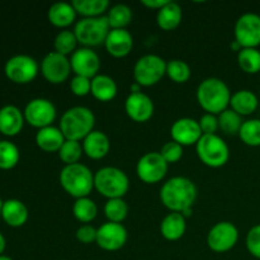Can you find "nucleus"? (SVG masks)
Listing matches in <instances>:
<instances>
[{"label": "nucleus", "instance_id": "nucleus-38", "mask_svg": "<svg viewBox=\"0 0 260 260\" xmlns=\"http://www.w3.org/2000/svg\"><path fill=\"white\" fill-rule=\"evenodd\" d=\"M239 137L245 145L251 147L260 146V119L253 118L244 121Z\"/></svg>", "mask_w": 260, "mask_h": 260}, {"label": "nucleus", "instance_id": "nucleus-7", "mask_svg": "<svg viewBox=\"0 0 260 260\" xmlns=\"http://www.w3.org/2000/svg\"><path fill=\"white\" fill-rule=\"evenodd\" d=\"M111 27L107 15L95 18H81L74 27L78 42L84 47H96L106 42Z\"/></svg>", "mask_w": 260, "mask_h": 260}, {"label": "nucleus", "instance_id": "nucleus-5", "mask_svg": "<svg viewBox=\"0 0 260 260\" xmlns=\"http://www.w3.org/2000/svg\"><path fill=\"white\" fill-rule=\"evenodd\" d=\"M94 188L108 200L123 198L128 192V175L116 167H103L94 173Z\"/></svg>", "mask_w": 260, "mask_h": 260}, {"label": "nucleus", "instance_id": "nucleus-19", "mask_svg": "<svg viewBox=\"0 0 260 260\" xmlns=\"http://www.w3.org/2000/svg\"><path fill=\"white\" fill-rule=\"evenodd\" d=\"M107 52L117 58L124 57L134 47V37L127 29H111L106 38Z\"/></svg>", "mask_w": 260, "mask_h": 260}, {"label": "nucleus", "instance_id": "nucleus-50", "mask_svg": "<svg viewBox=\"0 0 260 260\" xmlns=\"http://www.w3.org/2000/svg\"><path fill=\"white\" fill-rule=\"evenodd\" d=\"M0 260H13L10 256H7V255H0Z\"/></svg>", "mask_w": 260, "mask_h": 260}, {"label": "nucleus", "instance_id": "nucleus-37", "mask_svg": "<svg viewBox=\"0 0 260 260\" xmlns=\"http://www.w3.org/2000/svg\"><path fill=\"white\" fill-rule=\"evenodd\" d=\"M19 149L13 142L3 140L0 141V169L10 170L19 162Z\"/></svg>", "mask_w": 260, "mask_h": 260}, {"label": "nucleus", "instance_id": "nucleus-30", "mask_svg": "<svg viewBox=\"0 0 260 260\" xmlns=\"http://www.w3.org/2000/svg\"><path fill=\"white\" fill-rule=\"evenodd\" d=\"M132 9L127 4H116L111 7L107 13L111 29H126L127 25L132 22Z\"/></svg>", "mask_w": 260, "mask_h": 260}, {"label": "nucleus", "instance_id": "nucleus-3", "mask_svg": "<svg viewBox=\"0 0 260 260\" xmlns=\"http://www.w3.org/2000/svg\"><path fill=\"white\" fill-rule=\"evenodd\" d=\"M95 116L88 107L76 106L66 109L60 119V129L66 140L80 141L94 131Z\"/></svg>", "mask_w": 260, "mask_h": 260}, {"label": "nucleus", "instance_id": "nucleus-6", "mask_svg": "<svg viewBox=\"0 0 260 260\" xmlns=\"http://www.w3.org/2000/svg\"><path fill=\"white\" fill-rule=\"evenodd\" d=\"M198 157L210 168H221L230 159V149L222 137L215 135H202L196 144Z\"/></svg>", "mask_w": 260, "mask_h": 260}, {"label": "nucleus", "instance_id": "nucleus-20", "mask_svg": "<svg viewBox=\"0 0 260 260\" xmlns=\"http://www.w3.org/2000/svg\"><path fill=\"white\" fill-rule=\"evenodd\" d=\"M24 114L18 107L8 104L0 108V132L4 136H17L24 124Z\"/></svg>", "mask_w": 260, "mask_h": 260}, {"label": "nucleus", "instance_id": "nucleus-18", "mask_svg": "<svg viewBox=\"0 0 260 260\" xmlns=\"http://www.w3.org/2000/svg\"><path fill=\"white\" fill-rule=\"evenodd\" d=\"M170 135L173 141L178 142L182 146H190L197 144L203 134L200 127V122L196 121L194 118L183 117L172 124Z\"/></svg>", "mask_w": 260, "mask_h": 260}, {"label": "nucleus", "instance_id": "nucleus-24", "mask_svg": "<svg viewBox=\"0 0 260 260\" xmlns=\"http://www.w3.org/2000/svg\"><path fill=\"white\" fill-rule=\"evenodd\" d=\"M185 230H187V222L182 213L170 212L162 218L160 223V233L162 238L169 241H177L182 239Z\"/></svg>", "mask_w": 260, "mask_h": 260}, {"label": "nucleus", "instance_id": "nucleus-51", "mask_svg": "<svg viewBox=\"0 0 260 260\" xmlns=\"http://www.w3.org/2000/svg\"><path fill=\"white\" fill-rule=\"evenodd\" d=\"M2 208H3V201L0 200V217H2Z\"/></svg>", "mask_w": 260, "mask_h": 260}, {"label": "nucleus", "instance_id": "nucleus-15", "mask_svg": "<svg viewBox=\"0 0 260 260\" xmlns=\"http://www.w3.org/2000/svg\"><path fill=\"white\" fill-rule=\"evenodd\" d=\"M126 228L122 223L106 222L96 231V245L106 251H117L127 243Z\"/></svg>", "mask_w": 260, "mask_h": 260}, {"label": "nucleus", "instance_id": "nucleus-8", "mask_svg": "<svg viewBox=\"0 0 260 260\" xmlns=\"http://www.w3.org/2000/svg\"><path fill=\"white\" fill-rule=\"evenodd\" d=\"M167 75V61L159 55L141 56L134 66V79L141 86H152Z\"/></svg>", "mask_w": 260, "mask_h": 260}, {"label": "nucleus", "instance_id": "nucleus-39", "mask_svg": "<svg viewBox=\"0 0 260 260\" xmlns=\"http://www.w3.org/2000/svg\"><path fill=\"white\" fill-rule=\"evenodd\" d=\"M83 154L84 150L81 142L73 141V140H66L62 146H61V149L58 150V156H60L61 161L65 165L79 162Z\"/></svg>", "mask_w": 260, "mask_h": 260}, {"label": "nucleus", "instance_id": "nucleus-32", "mask_svg": "<svg viewBox=\"0 0 260 260\" xmlns=\"http://www.w3.org/2000/svg\"><path fill=\"white\" fill-rule=\"evenodd\" d=\"M239 68L246 74L260 71V51L258 48H241L238 52Z\"/></svg>", "mask_w": 260, "mask_h": 260}, {"label": "nucleus", "instance_id": "nucleus-27", "mask_svg": "<svg viewBox=\"0 0 260 260\" xmlns=\"http://www.w3.org/2000/svg\"><path fill=\"white\" fill-rule=\"evenodd\" d=\"M117 83L113 78L106 74H98L91 79V95L101 102H109L117 95Z\"/></svg>", "mask_w": 260, "mask_h": 260}, {"label": "nucleus", "instance_id": "nucleus-44", "mask_svg": "<svg viewBox=\"0 0 260 260\" xmlns=\"http://www.w3.org/2000/svg\"><path fill=\"white\" fill-rule=\"evenodd\" d=\"M96 231H98V229H95L94 226L86 223V225L80 226V228L76 230L75 236L80 243L91 244L96 241Z\"/></svg>", "mask_w": 260, "mask_h": 260}, {"label": "nucleus", "instance_id": "nucleus-40", "mask_svg": "<svg viewBox=\"0 0 260 260\" xmlns=\"http://www.w3.org/2000/svg\"><path fill=\"white\" fill-rule=\"evenodd\" d=\"M161 156L164 157L168 164H174L178 162L183 156V146L175 141L165 142L160 151Z\"/></svg>", "mask_w": 260, "mask_h": 260}, {"label": "nucleus", "instance_id": "nucleus-4", "mask_svg": "<svg viewBox=\"0 0 260 260\" xmlns=\"http://www.w3.org/2000/svg\"><path fill=\"white\" fill-rule=\"evenodd\" d=\"M60 184L75 200L89 197L94 188V174L81 162L65 165L60 172Z\"/></svg>", "mask_w": 260, "mask_h": 260}, {"label": "nucleus", "instance_id": "nucleus-2", "mask_svg": "<svg viewBox=\"0 0 260 260\" xmlns=\"http://www.w3.org/2000/svg\"><path fill=\"white\" fill-rule=\"evenodd\" d=\"M197 102L207 113L220 114L230 106L231 91L228 84L218 78H207L197 88Z\"/></svg>", "mask_w": 260, "mask_h": 260}, {"label": "nucleus", "instance_id": "nucleus-1", "mask_svg": "<svg viewBox=\"0 0 260 260\" xmlns=\"http://www.w3.org/2000/svg\"><path fill=\"white\" fill-rule=\"evenodd\" d=\"M197 194L198 189L194 182L179 175L168 179L160 189L161 203L170 212L182 213L187 208H193Z\"/></svg>", "mask_w": 260, "mask_h": 260}, {"label": "nucleus", "instance_id": "nucleus-11", "mask_svg": "<svg viewBox=\"0 0 260 260\" xmlns=\"http://www.w3.org/2000/svg\"><path fill=\"white\" fill-rule=\"evenodd\" d=\"M234 36L243 48H258L260 46V15L256 13L240 15L234 27Z\"/></svg>", "mask_w": 260, "mask_h": 260}, {"label": "nucleus", "instance_id": "nucleus-25", "mask_svg": "<svg viewBox=\"0 0 260 260\" xmlns=\"http://www.w3.org/2000/svg\"><path fill=\"white\" fill-rule=\"evenodd\" d=\"M76 10L71 3L58 2L50 7L47 13L48 20L57 28H68L76 19Z\"/></svg>", "mask_w": 260, "mask_h": 260}, {"label": "nucleus", "instance_id": "nucleus-22", "mask_svg": "<svg viewBox=\"0 0 260 260\" xmlns=\"http://www.w3.org/2000/svg\"><path fill=\"white\" fill-rule=\"evenodd\" d=\"M28 208L22 201L10 198L3 202L2 218L10 228H22L28 220Z\"/></svg>", "mask_w": 260, "mask_h": 260}, {"label": "nucleus", "instance_id": "nucleus-21", "mask_svg": "<svg viewBox=\"0 0 260 260\" xmlns=\"http://www.w3.org/2000/svg\"><path fill=\"white\" fill-rule=\"evenodd\" d=\"M81 145H83L84 154L93 160H101L106 157L111 149V141L108 136L104 132L96 131V129L90 132L83 140Z\"/></svg>", "mask_w": 260, "mask_h": 260}, {"label": "nucleus", "instance_id": "nucleus-49", "mask_svg": "<svg viewBox=\"0 0 260 260\" xmlns=\"http://www.w3.org/2000/svg\"><path fill=\"white\" fill-rule=\"evenodd\" d=\"M192 213H193V208H187V210L183 211L182 215L187 218V217H189V216H192Z\"/></svg>", "mask_w": 260, "mask_h": 260}, {"label": "nucleus", "instance_id": "nucleus-41", "mask_svg": "<svg viewBox=\"0 0 260 260\" xmlns=\"http://www.w3.org/2000/svg\"><path fill=\"white\" fill-rule=\"evenodd\" d=\"M246 249L254 258L260 259V223L253 226L246 234Z\"/></svg>", "mask_w": 260, "mask_h": 260}, {"label": "nucleus", "instance_id": "nucleus-23", "mask_svg": "<svg viewBox=\"0 0 260 260\" xmlns=\"http://www.w3.org/2000/svg\"><path fill=\"white\" fill-rule=\"evenodd\" d=\"M65 141L66 139L60 127L48 126L38 129L36 134V144L46 152H58Z\"/></svg>", "mask_w": 260, "mask_h": 260}, {"label": "nucleus", "instance_id": "nucleus-46", "mask_svg": "<svg viewBox=\"0 0 260 260\" xmlns=\"http://www.w3.org/2000/svg\"><path fill=\"white\" fill-rule=\"evenodd\" d=\"M5 248H7V240H5L4 235H3V234L0 233V255H3V253H4Z\"/></svg>", "mask_w": 260, "mask_h": 260}, {"label": "nucleus", "instance_id": "nucleus-26", "mask_svg": "<svg viewBox=\"0 0 260 260\" xmlns=\"http://www.w3.org/2000/svg\"><path fill=\"white\" fill-rule=\"evenodd\" d=\"M259 101L255 93L248 89H241V90L235 91L231 95L230 107L233 111L240 114L241 117L250 116L258 109Z\"/></svg>", "mask_w": 260, "mask_h": 260}, {"label": "nucleus", "instance_id": "nucleus-35", "mask_svg": "<svg viewBox=\"0 0 260 260\" xmlns=\"http://www.w3.org/2000/svg\"><path fill=\"white\" fill-rule=\"evenodd\" d=\"M167 75L174 83L183 84L189 80L192 70H190L189 63L185 62L184 60L174 58V60H170L167 62Z\"/></svg>", "mask_w": 260, "mask_h": 260}, {"label": "nucleus", "instance_id": "nucleus-29", "mask_svg": "<svg viewBox=\"0 0 260 260\" xmlns=\"http://www.w3.org/2000/svg\"><path fill=\"white\" fill-rule=\"evenodd\" d=\"M71 4L83 18L102 17L109 9L108 0H74Z\"/></svg>", "mask_w": 260, "mask_h": 260}, {"label": "nucleus", "instance_id": "nucleus-17", "mask_svg": "<svg viewBox=\"0 0 260 260\" xmlns=\"http://www.w3.org/2000/svg\"><path fill=\"white\" fill-rule=\"evenodd\" d=\"M154 102L147 94L129 93L124 101V111L127 116L135 122H147L154 114Z\"/></svg>", "mask_w": 260, "mask_h": 260}, {"label": "nucleus", "instance_id": "nucleus-45", "mask_svg": "<svg viewBox=\"0 0 260 260\" xmlns=\"http://www.w3.org/2000/svg\"><path fill=\"white\" fill-rule=\"evenodd\" d=\"M168 0H142L141 4L144 7L150 8V9L154 10H160L164 5H167Z\"/></svg>", "mask_w": 260, "mask_h": 260}, {"label": "nucleus", "instance_id": "nucleus-28", "mask_svg": "<svg viewBox=\"0 0 260 260\" xmlns=\"http://www.w3.org/2000/svg\"><path fill=\"white\" fill-rule=\"evenodd\" d=\"M182 18V7L175 2H168L167 5L157 10L156 23L161 29L173 30L179 27Z\"/></svg>", "mask_w": 260, "mask_h": 260}, {"label": "nucleus", "instance_id": "nucleus-36", "mask_svg": "<svg viewBox=\"0 0 260 260\" xmlns=\"http://www.w3.org/2000/svg\"><path fill=\"white\" fill-rule=\"evenodd\" d=\"M104 215L109 222L121 223L128 215V205L123 198L108 200L104 205Z\"/></svg>", "mask_w": 260, "mask_h": 260}, {"label": "nucleus", "instance_id": "nucleus-34", "mask_svg": "<svg viewBox=\"0 0 260 260\" xmlns=\"http://www.w3.org/2000/svg\"><path fill=\"white\" fill-rule=\"evenodd\" d=\"M78 38H76L74 30L63 29L56 35L55 42H53V47H55L56 52L61 53L63 56L73 55L78 48Z\"/></svg>", "mask_w": 260, "mask_h": 260}, {"label": "nucleus", "instance_id": "nucleus-16", "mask_svg": "<svg viewBox=\"0 0 260 260\" xmlns=\"http://www.w3.org/2000/svg\"><path fill=\"white\" fill-rule=\"evenodd\" d=\"M71 70L75 75L93 79L101 69V57L89 47H80L70 56Z\"/></svg>", "mask_w": 260, "mask_h": 260}, {"label": "nucleus", "instance_id": "nucleus-10", "mask_svg": "<svg viewBox=\"0 0 260 260\" xmlns=\"http://www.w3.org/2000/svg\"><path fill=\"white\" fill-rule=\"evenodd\" d=\"M168 164L160 152H146L139 159L136 165L137 177L146 184L161 182L168 173Z\"/></svg>", "mask_w": 260, "mask_h": 260}, {"label": "nucleus", "instance_id": "nucleus-48", "mask_svg": "<svg viewBox=\"0 0 260 260\" xmlns=\"http://www.w3.org/2000/svg\"><path fill=\"white\" fill-rule=\"evenodd\" d=\"M230 46H231V50H233V51H238V52L241 50V48H243V47H241V46H240V43L236 42L235 40H234L233 42H231Z\"/></svg>", "mask_w": 260, "mask_h": 260}, {"label": "nucleus", "instance_id": "nucleus-47", "mask_svg": "<svg viewBox=\"0 0 260 260\" xmlns=\"http://www.w3.org/2000/svg\"><path fill=\"white\" fill-rule=\"evenodd\" d=\"M131 93H140V91H141V85H140V84H137L136 81H135L134 84H132L131 85Z\"/></svg>", "mask_w": 260, "mask_h": 260}, {"label": "nucleus", "instance_id": "nucleus-9", "mask_svg": "<svg viewBox=\"0 0 260 260\" xmlns=\"http://www.w3.org/2000/svg\"><path fill=\"white\" fill-rule=\"evenodd\" d=\"M40 71L38 62L29 55H15L5 62L4 73L15 84H28L36 79Z\"/></svg>", "mask_w": 260, "mask_h": 260}, {"label": "nucleus", "instance_id": "nucleus-43", "mask_svg": "<svg viewBox=\"0 0 260 260\" xmlns=\"http://www.w3.org/2000/svg\"><path fill=\"white\" fill-rule=\"evenodd\" d=\"M198 122H200V127L203 135H215L217 129H220L218 117H216V114L205 113Z\"/></svg>", "mask_w": 260, "mask_h": 260}, {"label": "nucleus", "instance_id": "nucleus-31", "mask_svg": "<svg viewBox=\"0 0 260 260\" xmlns=\"http://www.w3.org/2000/svg\"><path fill=\"white\" fill-rule=\"evenodd\" d=\"M73 213L78 221L83 223H89L98 215V206L89 197L78 198L73 206Z\"/></svg>", "mask_w": 260, "mask_h": 260}, {"label": "nucleus", "instance_id": "nucleus-12", "mask_svg": "<svg viewBox=\"0 0 260 260\" xmlns=\"http://www.w3.org/2000/svg\"><path fill=\"white\" fill-rule=\"evenodd\" d=\"M23 114H24L25 122H28L30 126L41 129L52 126L53 121L57 116V111H56L55 104L50 99L35 98L28 102Z\"/></svg>", "mask_w": 260, "mask_h": 260}, {"label": "nucleus", "instance_id": "nucleus-14", "mask_svg": "<svg viewBox=\"0 0 260 260\" xmlns=\"http://www.w3.org/2000/svg\"><path fill=\"white\" fill-rule=\"evenodd\" d=\"M71 71V63L68 56L61 55L56 51L48 52L41 62V73L51 84L65 83Z\"/></svg>", "mask_w": 260, "mask_h": 260}, {"label": "nucleus", "instance_id": "nucleus-13", "mask_svg": "<svg viewBox=\"0 0 260 260\" xmlns=\"http://www.w3.org/2000/svg\"><path fill=\"white\" fill-rule=\"evenodd\" d=\"M239 230L230 221H220L211 228L207 245L215 253H226L238 244Z\"/></svg>", "mask_w": 260, "mask_h": 260}, {"label": "nucleus", "instance_id": "nucleus-42", "mask_svg": "<svg viewBox=\"0 0 260 260\" xmlns=\"http://www.w3.org/2000/svg\"><path fill=\"white\" fill-rule=\"evenodd\" d=\"M70 89L73 94H75L76 96L88 95L91 90V79L85 78V76L75 75L70 80Z\"/></svg>", "mask_w": 260, "mask_h": 260}, {"label": "nucleus", "instance_id": "nucleus-33", "mask_svg": "<svg viewBox=\"0 0 260 260\" xmlns=\"http://www.w3.org/2000/svg\"><path fill=\"white\" fill-rule=\"evenodd\" d=\"M243 123V117L231 108L225 109L218 114V127L226 135H239Z\"/></svg>", "mask_w": 260, "mask_h": 260}]
</instances>
